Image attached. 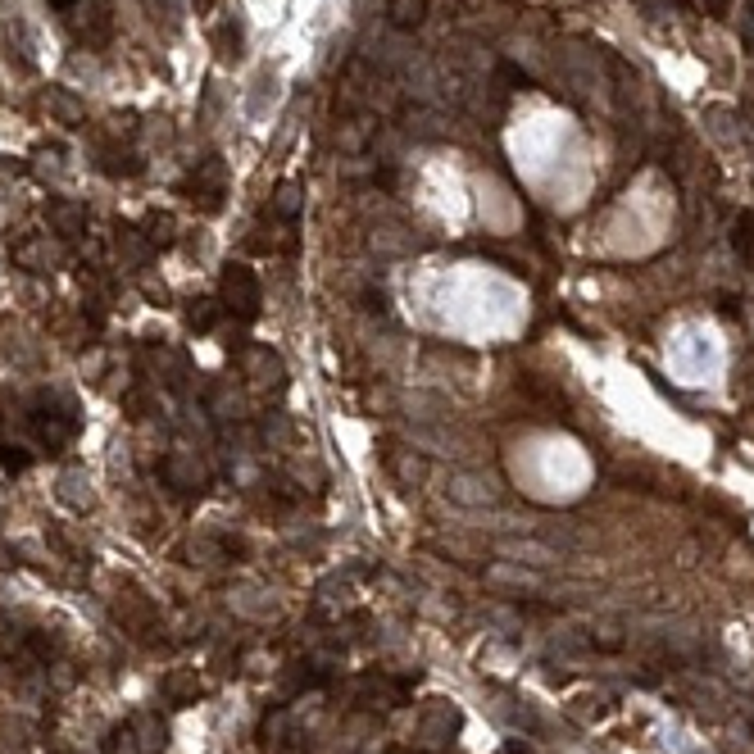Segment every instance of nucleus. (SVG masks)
Returning <instances> with one entry per match:
<instances>
[{
	"mask_svg": "<svg viewBox=\"0 0 754 754\" xmlns=\"http://www.w3.org/2000/svg\"><path fill=\"white\" fill-rule=\"evenodd\" d=\"M28 423H32V432H36V441L51 446V450H60L64 441H73V432H77L73 405L60 401V395H36V405H32Z\"/></svg>",
	"mask_w": 754,
	"mask_h": 754,
	"instance_id": "f257e3e1",
	"label": "nucleus"
},
{
	"mask_svg": "<svg viewBox=\"0 0 754 754\" xmlns=\"http://www.w3.org/2000/svg\"><path fill=\"white\" fill-rule=\"evenodd\" d=\"M223 300H227V309H232L242 323H255V319H259L264 291H259V277H255L250 264H227V268H223Z\"/></svg>",
	"mask_w": 754,
	"mask_h": 754,
	"instance_id": "f03ea898",
	"label": "nucleus"
},
{
	"mask_svg": "<svg viewBox=\"0 0 754 754\" xmlns=\"http://www.w3.org/2000/svg\"><path fill=\"white\" fill-rule=\"evenodd\" d=\"M182 191H191V201L201 195L205 210H218V205H223V160H218V155H210V160L187 178Z\"/></svg>",
	"mask_w": 754,
	"mask_h": 754,
	"instance_id": "7ed1b4c3",
	"label": "nucleus"
},
{
	"mask_svg": "<svg viewBox=\"0 0 754 754\" xmlns=\"http://www.w3.org/2000/svg\"><path fill=\"white\" fill-rule=\"evenodd\" d=\"M60 242H51V236H28V242L14 246V264L28 268V273H51L60 264Z\"/></svg>",
	"mask_w": 754,
	"mask_h": 754,
	"instance_id": "20e7f679",
	"label": "nucleus"
},
{
	"mask_svg": "<svg viewBox=\"0 0 754 754\" xmlns=\"http://www.w3.org/2000/svg\"><path fill=\"white\" fill-rule=\"evenodd\" d=\"M46 218H51V227L60 236H83L87 232V214H83V205H73V201H51Z\"/></svg>",
	"mask_w": 754,
	"mask_h": 754,
	"instance_id": "39448f33",
	"label": "nucleus"
},
{
	"mask_svg": "<svg viewBox=\"0 0 754 754\" xmlns=\"http://www.w3.org/2000/svg\"><path fill=\"white\" fill-rule=\"evenodd\" d=\"M46 109L60 118V123H68V128H77V123L87 118V105L77 100L68 87H51V91H46Z\"/></svg>",
	"mask_w": 754,
	"mask_h": 754,
	"instance_id": "423d86ee",
	"label": "nucleus"
},
{
	"mask_svg": "<svg viewBox=\"0 0 754 754\" xmlns=\"http://www.w3.org/2000/svg\"><path fill=\"white\" fill-rule=\"evenodd\" d=\"M164 478H169V487H173V491H201L205 472L195 468L191 459H182V455H169V459H164Z\"/></svg>",
	"mask_w": 754,
	"mask_h": 754,
	"instance_id": "0eeeda50",
	"label": "nucleus"
},
{
	"mask_svg": "<svg viewBox=\"0 0 754 754\" xmlns=\"http://www.w3.org/2000/svg\"><path fill=\"white\" fill-rule=\"evenodd\" d=\"M386 19H391L395 28L414 32V28L427 19V0H386Z\"/></svg>",
	"mask_w": 754,
	"mask_h": 754,
	"instance_id": "6e6552de",
	"label": "nucleus"
},
{
	"mask_svg": "<svg viewBox=\"0 0 754 754\" xmlns=\"http://www.w3.org/2000/svg\"><path fill=\"white\" fill-rule=\"evenodd\" d=\"M195 695H201L195 672H169V678H164V700H169V704H191Z\"/></svg>",
	"mask_w": 754,
	"mask_h": 754,
	"instance_id": "1a4fd4ad",
	"label": "nucleus"
},
{
	"mask_svg": "<svg viewBox=\"0 0 754 754\" xmlns=\"http://www.w3.org/2000/svg\"><path fill=\"white\" fill-rule=\"evenodd\" d=\"M105 754H146V745H141L137 727L123 723V727H109V732H105Z\"/></svg>",
	"mask_w": 754,
	"mask_h": 754,
	"instance_id": "9d476101",
	"label": "nucleus"
},
{
	"mask_svg": "<svg viewBox=\"0 0 754 754\" xmlns=\"http://www.w3.org/2000/svg\"><path fill=\"white\" fill-rule=\"evenodd\" d=\"M300 205H305V195H300L296 182H282V187H277V195H273V214L282 218V223H296V218H300Z\"/></svg>",
	"mask_w": 754,
	"mask_h": 754,
	"instance_id": "9b49d317",
	"label": "nucleus"
},
{
	"mask_svg": "<svg viewBox=\"0 0 754 754\" xmlns=\"http://www.w3.org/2000/svg\"><path fill=\"white\" fill-rule=\"evenodd\" d=\"M132 727H137V736H141L146 754H155V750H164V723L155 718V713H137V718H132Z\"/></svg>",
	"mask_w": 754,
	"mask_h": 754,
	"instance_id": "f8f14e48",
	"label": "nucleus"
},
{
	"mask_svg": "<svg viewBox=\"0 0 754 754\" xmlns=\"http://www.w3.org/2000/svg\"><path fill=\"white\" fill-rule=\"evenodd\" d=\"M187 323H191L195 332H210V328L218 323V300H195V305L187 309Z\"/></svg>",
	"mask_w": 754,
	"mask_h": 754,
	"instance_id": "ddd939ff",
	"label": "nucleus"
},
{
	"mask_svg": "<svg viewBox=\"0 0 754 754\" xmlns=\"http://www.w3.org/2000/svg\"><path fill=\"white\" fill-rule=\"evenodd\" d=\"M141 236H146L150 246H169V242H173V218H169V214H150Z\"/></svg>",
	"mask_w": 754,
	"mask_h": 754,
	"instance_id": "4468645a",
	"label": "nucleus"
},
{
	"mask_svg": "<svg viewBox=\"0 0 754 754\" xmlns=\"http://www.w3.org/2000/svg\"><path fill=\"white\" fill-rule=\"evenodd\" d=\"M732 242H736V250L754 264V214H741L736 218V227H732Z\"/></svg>",
	"mask_w": 754,
	"mask_h": 754,
	"instance_id": "2eb2a0df",
	"label": "nucleus"
},
{
	"mask_svg": "<svg viewBox=\"0 0 754 754\" xmlns=\"http://www.w3.org/2000/svg\"><path fill=\"white\" fill-rule=\"evenodd\" d=\"M51 5H55V10H73V5H77V0H51Z\"/></svg>",
	"mask_w": 754,
	"mask_h": 754,
	"instance_id": "dca6fc26",
	"label": "nucleus"
}]
</instances>
